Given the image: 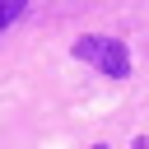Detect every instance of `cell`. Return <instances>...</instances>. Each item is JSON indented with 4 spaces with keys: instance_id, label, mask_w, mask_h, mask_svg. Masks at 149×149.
I'll use <instances>...</instances> for the list:
<instances>
[{
    "instance_id": "3",
    "label": "cell",
    "mask_w": 149,
    "mask_h": 149,
    "mask_svg": "<svg viewBox=\"0 0 149 149\" xmlns=\"http://www.w3.org/2000/svg\"><path fill=\"white\" fill-rule=\"evenodd\" d=\"M135 149H144V144H135Z\"/></svg>"
},
{
    "instance_id": "1",
    "label": "cell",
    "mask_w": 149,
    "mask_h": 149,
    "mask_svg": "<svg viewBox=\"0 0 149 149\" xmlns=\"http://www.w3.org/2000/svg\"><path fill=\"white\" fill-rule=\"evenodd\" d=\"M74 56H79V61H93V65H98L102 74H112V79L130 74V51H126L121 37H79V42H74Z\"/></svg>"
},
{
    "instance_id": "2",
    "label": "cell",
    "mask_w": 149,
    "mask_h": 149,
    "mask_svg": "<svg viewBox=\"0 0 149 149\" xmlns=\"http://www.w3.org/2000/svg\"><path fill=\"white\" fill-rule=\"evenodd\" d=\"M23 5H28V0H0V28H9V23L23 14Z\"/></svg>"
}]
</instances>
